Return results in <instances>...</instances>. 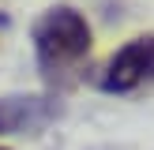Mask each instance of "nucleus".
Returning <instances> with one entry per match:
<instances>
[{
    "label": "nucleus",
    "mask_w": 154,
    "mask_h": 150,
    "mask_svg": "<svg viewBox=\"0 0 154 150\" xmlns=\"http://www.w3.org/2000/svg\"><path fill=\"white\" fill-rule=\"evenodd\" d=\"M34 52L42 71L57 75L64 68L79 64L90 52V26L75 8H49L42 19L34 22Z\"/></svg>",
    "instance_id": "nucleus-1"
},
{
    "label": "nucleus",
    "mask_w": 154,
    "mask_h": 150,
    "mask_svg": "<svg viewBox=\"0 0 154 150\" xmlns=\"http://www.w3.org/2000/svg\"><path fill=\"white\" fill-rule=\"evenodd\" d=\"M154 82V38H135L124 49L109 56V64L98 75V86L105 94H135Z\"/></svg>",
    "instance_id": "nucleus-2"
},
{
    "label": "nucleus",
    "mask_w": 154,
    "mask_h": 150,
    "mask_svg": "<svg viewBox=\"0 0 154 150\" xmlns=\"http://www.w3.org/2000/svg\"><path fill=\"white\" fill-rule=\"evenodd\" d=\"M60 116V101L49 94H8L0 98V135H34Z\"/></svg>",
    "instance_id": "nucleus-3"
},
{
    "label": "nucleus",
    "mask_w": 154,
    "mask_h": 150,
    "mask_svg": "<svg viewBox=\"0 0 154 150\" xmlns=\"http://www.w3.org/2000/svg\"><path fill=\"white\" fill-rule=\"evenodd\" d=\"M0 150H8V146H0Z\"/></svg>",
    "instance_id": "nucleus-4"
}]
</instances>
